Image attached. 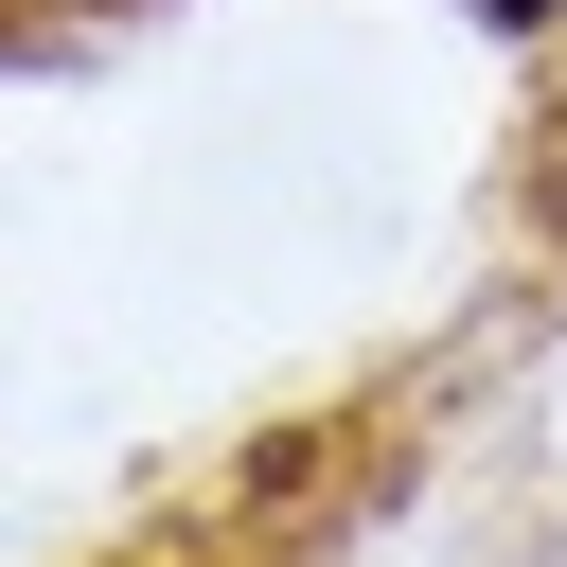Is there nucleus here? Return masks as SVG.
I'll return each mask as SVG.
<instances>
[{
  "mask_svg": "<svg viewBox=\"0 0 567 567\" xmlns=\"http://www.w3.org/2000/svg\"><path fill=\"white\" fill-rule=\"evenodd\" d=\"M478 18H549V0H478Z\"/></svg>",
  "mask_w": 567,
  "mask_h": 567,
  "instance_id": "1",
  "label": "nucleus"
}]
</instances>
